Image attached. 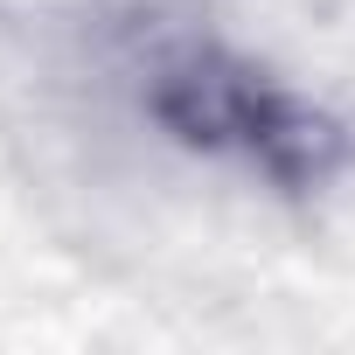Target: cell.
<instances>
[{
	"label": "cell",
	"instance_id": "1",
	"mask_svg": "<svg viewBox=\"0 0 355 355\" xmlns=\"http://www.w3.org/2000/svg\"><path fill=\"white\" fill-rule=\"evenodd\" d=\"M153 119L174 139L209 146V153H244L265 174H306L320 160V132L286 98H272L258 77L223 70V63H182V70H167L160 91H153Z\"/></svg>",
	"mask_w": 355,
	"mask_h": 355
}]
</instances>
